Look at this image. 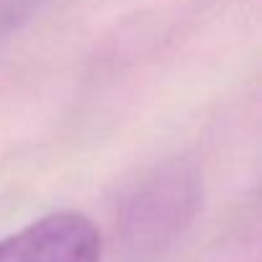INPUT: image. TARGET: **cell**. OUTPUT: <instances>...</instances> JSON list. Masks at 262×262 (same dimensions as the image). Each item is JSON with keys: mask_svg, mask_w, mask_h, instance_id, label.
Here are the masks:
<instances>
[{"mask_svg": "<svg viewBox=\"0 0 262 262\" xmlns=\"http://www.w3.org/2000/svg\"><path fill=\"white\" fill-rule=\"evenodd\" d=\"M39 0H0V39L8 36L29 13L36 8Z\"/></svg>", "mask_w": 262, "mask_h": 262, "instance_id": "7a4b0ae2", "label": "cell"}, {"mask_svg": "<svg viewBox=\"0 0 262 262\" xmlns=\"http://www.w3.org/2000/svg\"><path fill=\"white\" fill-rule=\"evenodd\" d=\"M103 234L80 211L47 213L0 239V262H100Z\"/></svg>", "mask_w": 262, "mask_h": 262, "instance_id": "6da1fadb", "label": "cell"}]
</instances>
